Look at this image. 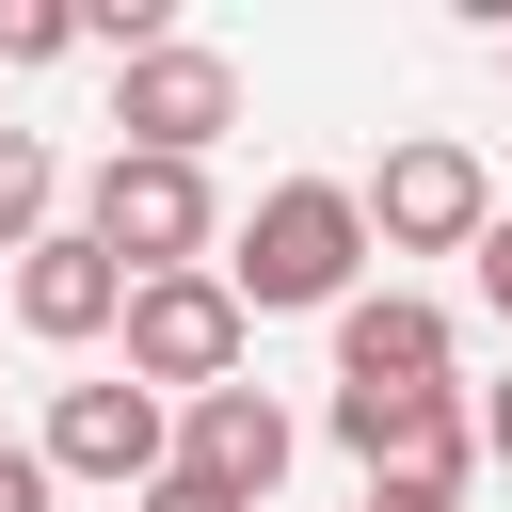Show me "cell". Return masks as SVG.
<instances>
[{"instance_id":"6da1fadb","label":"cell","mask_w":512,"mask_h":512,"mask_svg":"<svg viewBox=\"0 0 512 512\" xmlns=\"http://www.w3.org/2000/svg\"><path fill=\"white\" fill-rule=\"evenodd\" d=\"M352 272H368V208H352V176H272V192L224 224V288H240V320H336Z\"/></svg>"},{"instance_id":"7a4b0ae2","label":"cell","mask_w":512,"mask_h":512,"mask_svg":"<svg viewBox=\"0 0 512 512\" xmlns=\"http://www.w3.org/2000/svg\"><path fill=\"white\" fill-rule=\"evenodd\" d=\"M80 240L144 288V272H224V192H208V160H96L80 176Z\"/></svg>"},{"instance_id":"3957f363","label":"cell","mask_w":512,"mask_h":512,"mask_svg":"<svg viewBox=\"0 0 512 512\" xmlns=\"http://www.w3.org/2000/svg\"><path fill=\"white\" fill-rule=\"evenodd\" d=\"M112 336H128V384H144V400H208V384H240V352H256V320H240L224 272H144Z\"/></svg>"},{"instance_id":"277c9868","label":"cell","mask_w":512,"mask_h":512,"mask_svg":"<svg viewBox=\"0 0 512 512\" xmlns=\"http://www.w3.org/2000/svg\"><path fill=\"white\" fill-rule=\"evenodd\" d=\"M352 208H368V256H480V224H496V176H480V144L416 128V144H384V176H368Z\"/></svg>"},{"instance_id":"5b68a950","label":"cell","mask_w":512,"mask_h":512,"mask_svg":"<svg viewBox=\"0 0 512 512\" xmlns=\"http://www.w3.org/2000/svg\"><path fill=\"white\" fill-rule=\"evenodd\" d=\"M224 128H240V64H224V48L160 32V48L112 64V144H128V160H208Z\"/></svg>"},{"instance_id":"8992f818","label":"cell","mask_w":512,"mask_h":512,"mask_svg":"<svg viewBox=\"0 0 512 512\" xmlns=\"http://www.w3.org/2000/svg\"><path fill=\"white\" fill-rule=\"evenodd\" d=\"M336 448L368 464V496H448L464 512V480H480V416L432 384V400H368V384H336Z\"/></svg>"},{"instance_id":"52a82bcc","label":"cell","mask_w":512,"mask_h":512,"mask_svg":"<svg viewBox=\"0 0 512 512\" xmlns=\"http://www.w3.org/2000/svg\"><path fill=\"white\" fill-rule=\"evenodd\" d=\"M32 448H48V480H112V496H144V480L176 464V400H144V384L112 368V384H64Z\"/></svg>"},{"instance_id":"ba28073f","label":"cell","mask_w":512,"mask_h":512,"mask_svg":"<svg viewBox=\"0 0 512 512\" xmlns=\"http://www.w3.org/2000/svg\"><path fill=\"white\" fill-rule=\"evenodd\" d=\"M336 384H368V400H432V384H448V304H416V288H352V304H336Z\"/></svg>"},{"instance_id":"9c48e42d","label":"cell","mask_w":512,"mask_h":512,"mask_svg":"<svg viewBox=\"0 0 512 512\" xmlns=\"http://www.w3.org/2000/svg\"><path fill=\"white\" fill-rule=\"evenodd\" d=\"M112 320H128V272H112L80 224H48V240L16 256V336H48V352H96Z\"/></svg>"},{"instance_id":"30bf717a","label":"cell","mask_w":512,"mask_h":512,"mask_svg":"<svg viewBox=\"0 0 512 512\" xmlns=\"http://www.w3.org/2000/svg\"><path fill=\"white\" fill-rule=\"evenodd\" d=\"M288 448H304V432H288V400H272V384H208V400H176V464H192V480H224V496H272V480H288Z\"/></svg>"},{"instance_id":"8fae6325","label":"cell","mask_w":512,"mask_h":512,"mask_svg":"<svg viewBox=\"0 0 512 512\" xmlns=\"http://www.w3.org/2000/svg\"><path fill=\"white\" fill-rule=\"evenodd\" d=\"M64 224V160H48V128H0V256H32Z\"/></svg>"},{"instance_id":"7c38bea8","label":"cell","mask_w":512,"mask_h":512,"mask_svg":"<svg viewBox=\"0 0 512 512\" xmlns=\"http://www.w3.org/2000/svg\"><path fill=\"white\" fill-rule=\"evenodd\" d=\"M80 48V0H0V64H64Z\"/></svg>"},{"instance_id":"4fadbf2b","label":"cell","mask_w":512,"mask_h":512,"mask_svg":"<svg viewBox=\"0 0 512 512\" xmlns=\"http://www.w3.org/2000/svg\"><path fill=\"white\" fill-rule=\"evenodd\" d=\"M48 496H64V480H48V448H16V432H0V512H48Z\"/></svg>"},{"instance_id":"5bb4252c","label":"cell","mask_w":512,"mask_h":512,"mask_svg":"<svg viewBox=\"0 0 512 512\" xmlns=\"http://www.w3.org/2000/svg\"><path fill=\"white\" fill-rule=\"evenodd\" d=\"M144 512H256V496H224V480H192V464H160V480H144Z\"/></svg>"},{"instance_id":"9a60e30c","label":"cell","mask_w":512,"mask_h":512,"mask_svg":"<svg viewBox=\"0 0 512 512\" xmlns=\"http://www.w3.org/2000/svg\"><path fill=\"white\" fill-rule=\"evenodd\" d=\"M464 416H480V464H496V480H512V384H480V400H464Z\"/></svg>"},{"instance_id":"2e32d148","label":"cell","mask_w":512,"mask_h":512,"mask_svg":"<svg viewBox=\"0 0 512 512\" xmlns=\"http://www.w3.org/2000/svg\"><path fill=\"white\" fill-rule=\"evenodd\" d=\"M480 304H496V320H512V208H496V224H480Z\"/></svg>"},{"instance_id":"e0dca14e","label":"cell","mask_w":512,"mask_h":512,"mask_svg":"<svg viewBox=\"0 0 512 512\" xmlns=\"http://www.w3.org/2000/svg\"><path fill=\"white\" fill-rule=\"evenodd\" d=\"M368 512H448V496H368Z\"/></svg>"}]
</instances>
